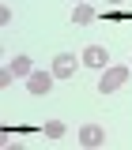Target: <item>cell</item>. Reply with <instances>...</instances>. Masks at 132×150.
<instances>
[{
    "mask_svg": "<svg viewBox=\"0 0 132 150\" xmlns=\"http://www.w3.org/2000/svg\"><path fill=\"white\" fill-rule=\"evenodd\" d=\"M110 4H125V0H110Z\"/></svg>",
    "mask_w": 132,
    "mask_h": 150,
    "instance_id": "9c48e42d",
    "label": "cell"
},
{
    "mask_svg": "<svg viewBox=\"0 0 132 150\" xmlns=\"http://www.w3.org/2000/svg\"><path fill=\"white\" fill-rule=\"evenodd\" d=\"M75 4H79V0H75Z\"/></svg>",
    "mask_w": 132,
    "mask_h": 150,
    "instance_id": "30bf717a",
    "label": "cell"
},
{
    "mask_svg": "<svg viewBox=\"0 0 132 150\" xmlns=\"http://www.w3.org/2000/svg\"><path fill=\"white\" fill-rule=\"evenodd\" d=\"M53 71H30V79H27V90L34 94V98H45V94L53 90Z\"/></svg>",
    "mask_w": 132,
    "mask_h": 150,
    "instance_id": "7a4b0ae2",
    "label": "cell"
},
{
    "mask_svg": "<svg viewBox=\"0 0 132 150\" xmlns=\"http://www.w3.org/2000/svg\"><path fill=\"white\" fill-rule=\"evenodd\" d=\"M49 71H53L57 79H72V75H75V56L72 53H57L53 64H49Z\"/></svg>",
    "mask_w": 132,
    "mask_h": 150,
    "instance_id": "3957f363",
    "label": "cell"
},
{
    "mask_svg": "<svg viewBox=\"0 0 132 150\" xmlns=\"http://www.w3.org/2000/svg\"><path fill=\"white\" fill-rule=\"evenodd\" d=\"M79 143H83V146H102V143H106V131L98 128V124H83V128H79Z\"/></svg>",
    "mask_w": 132,
    "mask_h": 150,
    "instance_id": "277c9868",
    "label": "cell"
},
{
    "mask_svg": "<svg viewBox=\"0 0 132 150\" xmlns=\"http://www.w3.org/2000/svg\"><path fill=\"white\" fill-rule=\"evenodd\" d=\"M125 83H128V68H106L102 79H98V90H102V94H113V90H121Z\"/></svg>",
    "mask_w": 132,
    "mask_h": 150,
    "instance_id": "6da1fadb",
    "label": "cell"
},
{
    "mask_svg": "<svg viewBox=\"0 0 132 150\" xmlns=\"http://www.w3.org/2000/svg\"><path fill=\"white\" fill-rule=\"evenodd\" d=\"M42 131H45V139H60V135H64L68 128H64V120H49V124H45Z\"/></svg>",
    "mask_w": 132,
    "mask_h": 150,
    "instance_id": "ba28073f",
    "label": "cell"
},
{
    "mask_svg": "<svg viewBox=\"0 0 132 150\" xmlns=\"http://www.w3.org/2000/svg\"><path fill=\"white\" fill-rule=\"evenodd\" d=\"M91 19H94V8H91V4H83V0H79V4L72 8V23H75V26H87Z\"/></svg>",
    "mask_w": 132,
    "mask_h": 150,
    "instance_id": "52a82bcc",
    "label": "cell"
},
{
    "mask_svg": "<svg viewBox=\"0 0 132 150\" xmlns=\"http://www.w3.org/2000/svg\"><path fill=\"white\" fill-rule=\"evenodd\" d=\"M8 68H11V75H15V79H30V71H34V64H30V56H11V60H8Z\"/></svg>",
    "mask_w": 132,
    "mask_h": 150,
    "instance_id": "8992f818",
    "label": "cell"
},
{
    "mask_svg": "<svg viewBox=\"0 0 132 150\" xmlns=\"http://www.w3.org/2000/svg\"><path fill=\"white\" fill-rule=\"evenodd\" d=\"M106 60H110V53H106L102 45H87V49H83V64H87V68H106Z\"/></svg>",
    "mask_w": 132,
    "mask_h": 150,
    "instance_id": "5b68a950",
    "label": "cell"
}]
</instances>
